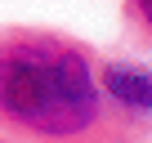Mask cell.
Returning a JSON list of instances; mask_svg holds the SVG:
<instances>
[{
    "mask_svg": "<svg viewBox=\"0 0 152 143\" xmlns=\"http://www.w3.org/2000/svg\"><path fill=\"white\" fill-rule=\"evenodd\" d=\"M121 9H125L130 31H134L143 45H152V0H121Z\"/></svg>",
    "mask_w": 152,
    "mask_h": 143,
    "instance_id": "cell-2",
    "label": "cell"
},
{
    "mask_svg": "<svg viewBox=\"0 0 152 143\" xmlns=\"http://www.w3.org/2000/svg\"><path fill=\"white\" fill-rule=\"evenodd\" d=\"M103 58L49 27L0 31V134L14 143H152L103 85Z\"/></svg>",
    "mask_w": 152,
    "mask_h": 143,
    "instance_id": "cell-1",
    "label": "cell"
},
{
    "mask_svg": "<svg viewBox=\"0 0 152 143\" xmlns=\"http://www.w3.org/2000/svg\"><path fill=\"white\" fill-rule=\"evenodd\" d=\"M0 143H14V139H5V134H0Z\"/></svg>",
    "mask_w": 152,
    "mask_h": 143,
    "instance_id": "cell-3",
    "label": "cell"
}]
</instances>
